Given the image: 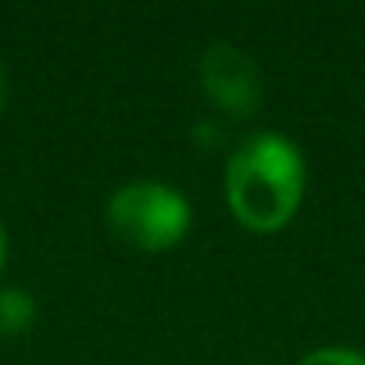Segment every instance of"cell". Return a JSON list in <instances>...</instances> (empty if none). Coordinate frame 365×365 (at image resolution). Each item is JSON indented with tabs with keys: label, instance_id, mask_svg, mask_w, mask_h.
<instances>
[{
	"label": "cell",
	"instance_id": "obj_1",
	"mask_svg": "<svg viewBox=\"0 0 365 365\" xmlns=\"http://www.w3.org/2000/svg\"><path fill=\"white\" fill-rule=\"evenodd\" d=\"M304 197V158L279 133L244 136L226 161V201L251 233H279Z\"/></svg>",
	"mask_w": 365,
	"mask_h": 365
},
{
	"label": "cell",
	"instance_id": "obj_4",
	"mask_svg": "<svg viewBox=\"0 0 365 365\" xmlns=\"http://www.w3.org/2000/svg\"><path fill=\"white\" fill-rule=\"evenodd\" d=\"M33 297L22 290H0V336H15L33 326Z\"/></svg>",
	"mask_w": 365,
	"mask_h": 365
},
{
	"label": "cell",
	"instance_id": "obj_2",
	"mask_svg": "<svg viewBox=\"0 0 365 365\" xmlns=\"http://www.w3.org/2000/svg\"><path fill=\"white\" fill-rule=\"evenodd\" d=\"M108 230L136 251H168L190 230V205L175 187L136 179L108 201Z\"/></svg>",
	"mask_w": 365,
	"mask_h": 365
},
{
	"label": "cell",
	"instance_id": "obj_6",
	"mask_svg": "<svg viewBox=\"0 0 365 365\" xmlns=\"http://www.w3.org/2000/svg\"><path fill=\"white\" fill-rule=\"evenodd\" d=\"M4 258H8V233H4V222H0V269H4Z\"/></svg>",
	"mask_w": 365,
	"mask_h": 365
},
{
	"label": "cell",
	"instance_id": "obj_5",
	"mask_svg": "<svg viewBox=\"0 0 365 365\" xmlns=\"http://www.w3.org/2000/svg\"><path fill=\"white\" fill-rule=\"evenodd\" d=\"M297 365H365V354L347 351V347H322V351L304 354Z\"/></svg>",
	"mask_w": 365,
	"mask_h": 365
},
{
	"label": "cell",
	"instance_id": "obj_3",
	"mask_svg": "<svg viewBox=\"0 0 365 365\" xmlns=\"http://www.w3.org/2000/svg\"><path fill=\"white\" fill-rule=\"evenodd\" d=\"M201 86L208 93V101L233 115V118H247L258 111L262 104V76L258 65L251 61L247 51L233 47V43H212L201 54Z\"/></svg>",
	"mask_w": 365,
	"mask_h": 365
},
{
	"label": "cell",
	"instance_id": "obj_7",
	"mask_svg": "<svg viewBox=\"0 0 365 365\" xmlns=\"http://www.w3.org/2000/svg\"><path fill=\"white\" fill-rule=\"evenodd\" d=\"M8 104V79H4V68H0V111Z\"/></svg>",
	"mask_w": 365,
	"mask_h": 365
}]
</instances>
